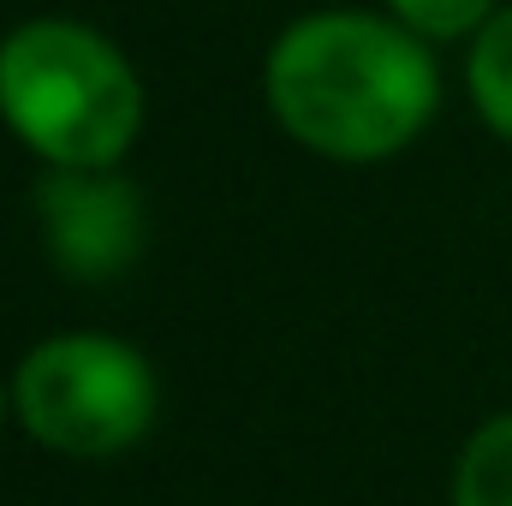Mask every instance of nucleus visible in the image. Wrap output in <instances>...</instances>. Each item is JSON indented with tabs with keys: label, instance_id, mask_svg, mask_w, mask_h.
<instances>
[{
	"label": "nucleus",
	"instance_id": "obj_1",
	"mask_svg": "<svg viewBox=\"0 0 512 506\" xmlns=\"http://www.w3.org/2000/svg\"><path fill=\"white\" fill-rule=\"evenodd\" d=\"M262 96L292 143L364 167L423 137L441 108V66L399 18L304 12L274 36Z\"/></svg>",
	"mask_w": 512,
	"mask_h": 506
},
{
	"label": "nucleus",
	"instance_id": "obj_3",
	"mask_svg": "<svg viewBox=\"0 0 512 506\" xmlns=\"http://www.w3.org/2000/svg\"><path fill=\"white\" fill-rule=\"evenodd\" d=\"M12 405L30 441L66 459H114L155 423L161 381L149 358L114 334H54L18 358Z\"/></svg>",
	"mask_w": 512,
	"mask_h": 506
},
{
	"label": "nucleus",
	"instance_id": "obj_5",
	"mask_svg": "<svg viewBox=\"0 0 512 506\" xmlns=\"http://www.w3.org/2000/svg\"><path fill=\"white\" fill-rule=\"evenodd\" d=\"M465 90H471L483 126L501 131V137L512 143V6H501V12L471 36Z\"/></svg>",
	"mask_w": 512,
	"mask_h": 506
},
{
	"label": "nucleus",
	"instance_id": "obj_8",
	"mask_svg": "<svg viewBox=\"0 0 512 506\" xmlns=\"http://www.w3.org/2000/svg\"><path fill=\"white\" fill-rule=\"evenodd\" d=\"M6 405H12V387H0V423H6Z\"/></svg>",
	"mask_w": 512,
	"mask_h": 506
},
{
	"label": "nucleus",
	"instance_id": "obj_6",
	"mask_svg": "<svg viewBox=\"0 0 512 506\" xmlns=\"http://www.w3.org/2000/svg\"><path fill=\"white\" fill-rule=\"evenodd\" d=\"M453 506H512V411L489 417L453 471Z\"/></svg>",
	"mask_w": 512,
	"mask_h": 506
},
{
	"label": "nucleus",
	"instance_id": "obj_7",
	"mask_svg": "<svg viewBox=\"0 0 512 506\" xmlns=\"http://www.w3.org/2000/svg\"><path fill=\"white\" fill-rule=\"evenodd\" d=\"M501 6L495 0H387V18H399L423 42H459L477 36Z\"/></svg>",
	"mask_w": 512,
	"mask_h": 506
},
{
	"label": "nucleus",
	"instance_id": "obj_2",
	"mask_svg": "<svg viewBox=\"0 0 512 506\" xmlns=\"http://www.w3.org/2000/svg\"><path fill=\"white\" fill-rule=\"evenodd\" d=\"M0 120L42 167H120L143 131V84L102 30L24 18L0 36Z\"/></svg>",
	"mask_w": 512,
	"mask_h": 506
},
{
	"label": "nucleus",
	"instance_id": "obj_4",
	"mask_svg": "<svg viewBox=\"0 0 512 506\" xmlns=\"http://www.w3.org/2000/svg\"><path fill=\"white\" fill-rule=\"evenodd\" d=\"M36 227L48 262L84 286L120 280L149 239L143 197L120 167H48L36 179Z\"/></svg>",
	"mask_w": 512,
	"mask_h": 506
}]
</instances>
